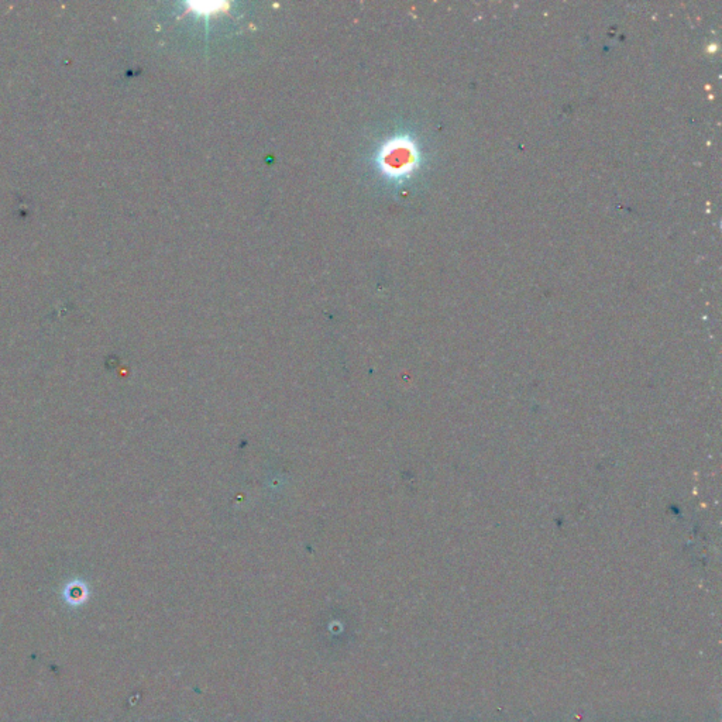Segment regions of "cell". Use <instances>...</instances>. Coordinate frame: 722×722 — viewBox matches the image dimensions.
Masks as SVG:
<instances>
[{
    "mask_svg": "<svg viewBox=\"0 0 722 722\" xmlns=\"http://www.w3.org/2000/svg\"><path fill=\"white\" fill-rule=\"evenodd\" d=\"M379 166L387 177L402 180L409 177L419 164V150L408 136H398L387 141L379 153Z\"/></svg>",
    "mask_w": 722,
    "mask_h": 722,
    "instance_id": "cell-1",
    "label": "cell"
}]
</instances>
